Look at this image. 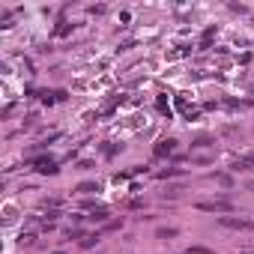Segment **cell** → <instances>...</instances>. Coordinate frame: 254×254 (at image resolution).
Returning <instances> with one entry per match:
<instances>
[{
  "instance_id": "obj_4",
  "label": "cell",
  "mask_w": 254,
  "mask_h": 254,
  "mask_svg": "<svg viewBox=\"0 0 254 254\" xmlns=\"http://www.w3.org/2000/svg\"><path fill=\"white\" fill-rule=\"evenodd\" d=\"M78 191H81V194H87V191H99V186H93V183H84V186H78Z\"/></svg>"
},
{
  "instance_id": "obj_2",
  "label": "cell",
  "mask_w": 254,
  "mask_h": 254,
  "mask_svg": "<svg viewBox=\"0 0 254 254\" xmlns=\"http://www.w3.org/2000/svg\"><path fill=\"white\" fill-rule=\"evenodd\" d=\"M203 212H230L233 206L227 203V200H209V203H197Z\"/></svg>"
},
{
  "instance_id": "obj_6",
  "label": "cell",
  "mask_w": 254,
  "mask_h": 254,
  "mask_svg": "<svg viewBox=\"0 0 254 254\" xmlns=\"http://www.w3.org/2000/svg\"><path fill=\"white\" fill-rule=\"evenodd\" d=\"M248 191H254V180H248Z\"/></svg>"
},
{
  "instance_id": "obj_3",
  "label": "cell",
  "mask_w": 254,
  "mask_h": 254,
  "mask_svg": "<svg viewBox=\"0 0 254 254\" xmlns=\"http://www.w3.org/2000/svg\"><path fill=\"white\" fill-rule=\"evenodd\" d=\"M171 236H177L174 227H162V230H159V239H171Z\"/></svg>"
},
{
  "instance_id": "obj_5",
  "label": "cell",
  "mask_w": 254,
  "mask_h": 254,
  "mask_svg": "<svg viewBox=\"0 0 254 254\" xmlns=\"http://www.w3.org/2000/svg\"><path fill=\"white\" fill-rule=\"evenodd\" d=\"M171 150H174V141H168V144H162V147H159L156 153H159V156H165V153H171Z\"/></svg>"
},
{
  "instance_id": "obj_1",
  "label": "cell",
  "mask_w": 254,
  "mask_h": 254,
  "mask_svg": "<svg viewBox=\"0 0 254 254\" xmlns=\"http://www.w3.org/2000/svg\"><path fill=\"white\" fill-rule=\"evenodd\" d=\"M218 221H221V227H230V230H254V221H251V218H233V215H221Z\"/></svg>"
},
{
  "instance_id": "obj_7",
  "label": "cell",
  "mask_w": 254,
  "mask_h": 254,
  "mask_svg": "<svg viewBox=\"0 0 254 254\" xmlns=\"http://www.w3.org/2000/svg\"><path fill=\"white\" fill-rule=\"evenodd\" d=\"M57 254H63V251H57Z\"/></svg>"
}]
</instances>
